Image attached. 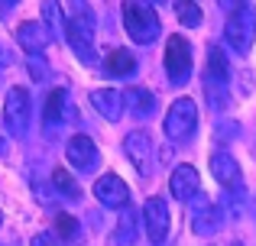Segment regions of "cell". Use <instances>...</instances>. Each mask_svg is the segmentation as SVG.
Returning a JSON list of instances; mask_svg holds the SVG:
<instances>
[{
	"mask_svg": "<svg viewBox=\"0 0 256 246\" xmlns=\"http://www.w3.org/2000/svg\"><path fill=\"white\" fill-rule=\"evenodd\" d=\"M16 42L23 45L30 55H42L46 45L52 42V32L46 29L42 19H30V23H23V26L16 29Z\"/></svg>",
	"mask_w": 256,
	"mask_h": 246,
	"instance_id": "5bb4252c",
	"label": "cell"
},
{
	"mask_svg": "<svg viewBox=\"0 0 256 246\" xmlns=\"http://www.w3.org/2000/svg\"><path fill=\"white\" fill-rule=\"evenodd\" d=\"M227 81H230L227 58L218 45H211L208 49V68H204V94L211 101V107H224L227 104Z\"/></svg>",
	"mask_w": 256,
	"mask_h": 246,
	"instance_id": "5b68a950",
	"label": "cell"
},
{
	"mask_svg": "<svg viewBox=\"0 0 256 246\" xmlns=\"http://www.w3.org/2000/svg\"><path fill=\"white\" fill-rule=\"evenodd\" d=\"M65 117H68V94H65L62 88L49 91V97H46V107H42V123L49 126V130H56V126H62Z\"/></svg>",
	"mask_w": 256,
	"mask_h": 246,
	"instance_id": "e0dca14e",
	"label": "cell"
},
{
	"mask_svg": "<svg viewBox=\"0 0 256 246\" xmlns=\"http://www.w3.org/2000/svg\"><path fill=\"white\" fill-rule=\"evenodd\" d=\"M91 107L98 110L104 120H110V123H117L120 117H124V94L120 91H114V88H98V91H91Z\"/></svg>",
	"mask_w": 256,
	"mask_h": 246,
	"instance_id": "9a60e30c",
	"label": "cell"
},
{
	"mask_svg": "<svg viewBox=\"0 0 256 246\" xmlns=\"http://www.w3.org/2000/svg\"><path fill=\"white\" fill-rule=\"evenodd\" d=\"M52 185H56V191H58V195H65L68 201H78V198H82L78 182H75V178H72L65 169H56V172H52Z\"/></svg>",
	"mask_w": 256,
	"mask_h": 246,
	"instance_id": "603a6c76",
	"label": "cell"
},
{
	"mask_svg": "<svg viewBox=\"0 0 256 246\" xmlns=\"http://www.w3.org/2000/svg\"><path fill=\"white\" fill-rule=\"evenodd\" d=\"M10 65H13V52H10V45L0 42V75H4V71L10 68Z\"/></svg>",
	"mask_w": 256,
	"mask_h": 246,
	"instance_id": "484cf974",
	"label": "cell"
},
{
	"mask_svg": "<svg viewBox=\"0 0 256 246\" xmlns=\"http://www.w3.org/2000/svg\"><path fill=\"white\" fill-rule=\"evenodd\" d=\"M65 159H68V165L78 169V172H94L98 162H100V152H98V146H94L91 136L78 133V136H72L68 146H65Z\"/></svg>",
	"mask_w": 256,
	"mask_h": 246,
	"instance_id": "30bf717a",
	"label": "cell"
},
{
	"mask_svg": "<svg viewBox=\"0 0 256 246\" xmlns=\"http://www.w3.org/2000/svg\"><path fill=\"white\" fill-rule=\"evenodd\" d=\"M124 104L140 117V120H146V117L156 114V94H152L150 88H130L124 94Z\"/></svg>",
	"mask_w": 256,
	"mask_h": 246,
	"instance_id": "d6986e66",
	"label": "cell"
},
{
	"mask_svg": "<svg viewBox=\"0 0 256 246\" xmlns=\"http://www.w3.org/2000/svg\"><path fill=\"white\" fill-rule=\"evenodd\" d=\"M143 230L146 240L152 246H162L166 237H169V204L162 198H146L143 204Z\"/></svg>",
	"mask_w": 256,
	"mask_h": 246,
	"instance_id": "ba28073f",
	"label": "cell"
},
{
	"mask_svg": "<svg viewBox=\"0 0 256 246\" xmlns=\"http://www.w3.org/2000/svg\"><path fill=\"white\" fill-rule=\"evenodd\" d=\"M42 23L52 36H58V32L65 29V13H62V6H58V0H42Z\"/></svg>",
	"mask_w": 256,
	"mask_h": 246,
	"instance_id": "44dd1931",
	"label": "cell"
},
{
	"mask_svg": "<svg viewBox=\"0 0 256 246\" xmlns=\"http://www.w3.org/2000/svg\"><path fill=\"white\" fill-rule=\"evenodd\" d=\"M211 175L224 188H240V165L230 152H214L211 156Z\"/></svg>",
	"mask_w": 256,
	"mask_h": 246,
	"instance_id": "2e32d148",
	"label": "cell"
},
{
	"mask_svg": "<svg viewBox=\"0 0 256 246\" xmlns=\"http://www.w3.org/2000/svg\"><path fill=\"white\" fill-rule=\"evenodd\" d=\"M146 3H166V0H146Z\"/></svg>",
	"mask_w": 256,
	"mask_h": 246,
	"instance_id": "4dcf8cb0",
	"label": "cell"
},
{
	"mask_svg": "<svg viewBox=\"0 0 256 246\" xmlns=\"http://www.w3.org/2000/svg\"><path fill=\"white\" fill-rule=\"evenodd\" d=\"M65 36H68V45L78 55V62H84V65L98 62V52H94V23H91V13L88 10L65 19Z\"/></svg>",
	"mask_w": 256,
	"mask_h": 246,
	"instance_id": "8992f818",
	"label": "cell"
},
{
	"mask_svg": "<svg viewBox=\"0 0 256 246\" xmlns=\"http://www.w3.org/2000/svg\"><path fill=\"white\" fill-rule=\"evenodd\" d=\"M220 3V10H227V13H234V10H240V6L246 3V0H218Z\"/></svg>",
	"mask_w": 256,
	"mask_h": 246,
	"instance_id": "83f0119b",
	"label": "cell"
},
{
	"mask_svg": "<svg viewBox=\"0 0 256 246\" xmlns=\"http://www.w3.org/2000/svg\"><path fill=\"white\" fill-rule=\"evenodd\" d=\"M104 75L107 78H130L136 75V55L126 49H114L110 55L104 58Z\"/></svg>",
	"mask_w": 256,
	"mask_h": 246,
	"instance_id": "ac0fdd59",
	"label": "cell"
},
{
	"mask_svg": "<svg viewBox=\"0 0 256 246\" xmlns=\"http://www.w3.org/2000/svg\"><path fill=\"white\" fill-rule=\"evenodd\" d=\"M192 230H194L198 237H211V234H218V230H220V211H218V204H214L211 198H204V195L194 198V208H192Z\"/></svg>",
	"mask_w": 256,
	"mask_h": 246,
	"instance_id": "7c38bea8",
	"label": "cell"
},
{
	"mask_svg": "<svg viewBox=\"0 0 256 246\" xmlns=\"http://www.w3.org/2000/svg\"><path fill=\"white\" fill-rule=\"evenodd\" d=\"M162 130L172 143H188L194 136V130H198V104L192 97H178L169 107V114H166Z\"/></svg>",
	"mask_w": 256,
	"mask_h": 246,
	"instance_id": "3957f363",
	"label": "cell"
},
{
	"mask_svg": "<svg viewBox=\"0 0 256 246\" xmlns=\"http://www.w3.org/2000/svg\"><path fill=\"white\" fill-rule=\"evenodd\" d=\"M169 191L175 201H194L201 195V178L192 165H175L172 178H169Z\"/></svg>",
	"mask_w": 256,
	"mask_h": 246,
	"instance_id": "4fadbf2b",
	"label": "cell"
},
{
	"mask_svg": "<svg viewBox=\"0 0 256 246\" xmlns=\"http://www.w3.org/2000/svg\"><path fill=\"white\" fill-rule=\"evenodd\" d=\"M26 68H30V78H32V81H42V78L49 75V68H46L42 55H30V62H26Z\"/></svg>",
	"mask_w": 256,
	"mask_h": 246,
	"instance_id": "d4e9b609",
	"label": "cell"
},
{
	"mask_svg": "<svg viewBox=\"0 0 256 246\" xmlns=\"http://www.w3.org/2000/svg\"><path fill=\"white\" fill-rule=\"evenodd\" d=\"M94 198H98L104 208H117L124 211L126 204H130V188H126V182L120 175H100L98 182H94Z\"/></svg>",
	"mask_w": 256,
	"mask_h": 246,
	"instance_id": "8fae6325",
	"label": "cell"
},
{
	"mask_svg": "<svg viewBox=\"0 0 256 246\" xmlns=\"http://www.w3.org/2000/svg\"><path fill=\"white\" fill-rule=\"evenodd\" d=\"M0 221H4V214H0Z\"/></svg>",
	"mask_w": 256,
	"mask_h": 246,
	"instance_id": "1f68e13d",
	"label": "cell"
},
{
	"mask_svg": "<svg viewBox=\"0 0 256 246\" xmlns=\"http://www.w3.org/2000/svg\"><path fill=\"white\" fill-rule=\"evenodd\" d=\"M175 16H178L182 26H188V29H194V26H201V6L194 3V0H175Z\"/></svg>",
	"mask_w": 256,
	"mask_h": 246,
	"instance_id": "7402d4cb",
	"label": "cell"
},
{
	"mask_svg": "<svg viewBox=\"0 0 256 246\" xmlns=\"http://www.w3.org/2000/svg\"><path fill=\"white\" fill-rule=\"evenodd\" d=\"M224 39L230 45L234 55H246L253 49V39H256V10L250 3H244L240 10L227 13V23H224Z\"/></svg>",
	"mask_w": 256,
	"mask_h": 246,
	"instance_id": "7a4b0ae2",
	"label": "cell"
},
{
	"mask_svg": "<svg viewBox=\"0 0 256 246\" xmlns=\"http://www.w3.org/2000/svg\"><path fill=\"white\" fill-rule=\"evenodd\" d=\"M30 120H32V101H30V91L26 88H10L6 91V101H4V123L6 133L13 139H23L30 133Z\"/></svg>",
	"mask_w": 256,
	"mask_h": 246,
	"instance_id": "277c9868",
	"label": "cell"
},
{
	"mask_svg": "<svg viewBox=\"0 0 256 246\" xmlns=\"http://www.w3.org/2000/svg\"><path fill=\"white\" fill-rule=\"evenodd\" d=\"M166 71H169L172 88H185L192 81L194 71V58H192V42L182 36H172L166 42Z\"/></svg>",
	"mask_w": 256,
	"mask_h": 246,
	"instance_id": "52a82bcc",
	"label": "cell"
},
{
	"mask_svg": "<svg viewBox=\"0 0 256 246\" xmlns=\"http://www.w3.org/2000/svg\"><path fill=\"white\" fill-rule=\"evenodd\" d=\"M56 234L62 237L65 243H78L82 240V224H78L72 214H58L56 217Z\"/></svg>",
	"mask_w": 256,
	"mask_h": 246,
	"instance_id": "cb8c5ba5",
	"label": "cell"
},
{
	"mask_svg": "<svg viewBox=\"0 0 256 246\" xmlns=\"http://www.w3.org/2000/svg\"><path fill=\"white\" fill-rule=\"evenodd\" d=\"M0 156H6V139L0 136Z\"/></svg>",
	"mask_w": 256,
	"mask_h": 246,
	"instance_id": "f546056e",
	"label": "cell"
},
{
	"mask_svg": "<svg viewBox=\"0 0 256 246\" xmlns=\"http://www.w3.org/2000/svg\"><path fill=\"white\" fill-rule=\"evenodd\" d=\"M124 156L133 162V169H136L140 175L150 178V172H152V139H150V133H143V130L126 133V139H124Z\"/></svg>",
	"mask_w": 256,
	"mask_h": 246,
	"instance_id": "9c48e42d",
	"label": "cell"
},
{
	"mask_svg": "<svg viewBox=\"0 0 256 246\" xmlns=\"http://www.w3.org/2000/svg\"><path fill=\"white\" fill-rule=\"evenodd\" d=\"M30 246H56V240H52V234H39L30 240Z\"/></svg>",
	"mask_w": 256,
	"mask_h": 246,
	"instance_id": "4316f807",
	"label": "cell"
},
{
	"mask_svg": "<svg viewBox=\"0 0 256 246\" xmlns=\"http://www.w3.org/2000/svg\"><path fill=\"white\" fill-rule=\"evenodd\" d=\"M20 0H0V13H6V10H13Z\"/></svg>",
	"mask_w": 256,
	"mask_h": 246,
	"instance_id": "f1b7e54d",
	"label": "cell"
},
{
	"mask_svg": "<svg viewBox=\"0 0 256 246\" xmlns=\"http://www.w3.org/2000/svg\"><path fill=\"white\" fill-rule=\"evenodd\" d=\"M120 16H124L126 36H130L133 42H140V45L156 42L159 32H162V23H159L156 10H150V3H143V0H124Z\"/></svg>",
	"mask_w": 256,
	"mask_h": 246,
	"instance_id": "6da1fadb",
	"label": "cell"
},
{
	"mask_svg": "<svg viewBox=\"0 0 256 246\" xmlns=\"http://www.w3.org/2000/svg\"><path fill=\"white\" fill-rule=\"evenodd\" d=\"M110 246H136V214L130 208H124V214H120L114 237H110Z\"/></svg>",
	"mask_w": 256,
	"mask_h": 246,
	"instance_id": "ffe728a7",
	"label": "cell"
}]
</instances>
